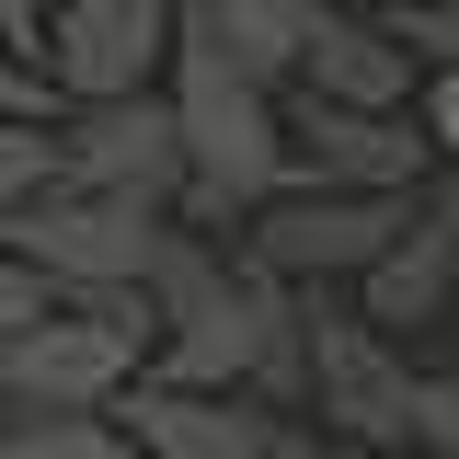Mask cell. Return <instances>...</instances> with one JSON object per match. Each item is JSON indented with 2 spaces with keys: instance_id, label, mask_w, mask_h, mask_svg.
Wrapping results in <instances>:
<instances>
[{
  "instance_id": "5",
  "label": "cell",
  "mask_w": 459,
  "mask_h": 459,
  "mask_svg": "<svg viewBox=\"0 0 459 459\" xmlns=\"http://www.w3.org/2000/svg\"><path fill=\"white\" fill-rule=\"evenodd\" d=\"M413 195H356V184H287L264 219L241 230V253L287 287H322V276H368L379 253L402 241Z\"/></svg>"
},
{
  "instance_id": "16",
  "label": "cell",
  "mask_w": 459,
  "mask_h": 459,
  "mask_svg": "<svg viewBox=\"0 0 459 459\" xmlns=\"http://www.w3.org/2000/svg\"><path fill=\"white\" fill-rule=\"evenodd\" d=\"M0 126H57V81L12 47H0Z\"/></svg>"
},
{
  "instance_id": "21",
  "label": "cell",
  "mask_w": 459,
  "mask_h": 459,
  "mask_svg": "<svg viewBox=\"0 0 459 459\" xmlns=\"http://www.w3.org/2000/svg\"><path fill=\"white\" fill-rule=\"evenodd\" d=\"M322 12H391V0H322Z\"/></svg>"
},
{
  "instance_id": "19",
  "label": "cell",
  "mask_w": 459,
  "mask_h": 459,
  "mask_svg": "<svg viewBox=\"0 0 459 459\" xmlns=\"http://www.w3.org/2000/svg\"><path fill=\"white\" fill-rule=\"evenodd\" d=\"M47 12H57V0H0V47L35 57V69H47Z\"/></svg>"
},
{
  "instance_id": "3",
  "label": "cell",
  "mask_w": 459,
  "mask_h": 459,
  "mask_svg": "<svg viewBox=\"0 0 459 459\" xmlns=\"http://www.w3.org/2000/svg\"><path fill=\"white\" fill-rule=\"evenodd\" d=\"M172 207H138V195H104V184H47L35 207H12L0 241L57 287V299H92V287H138L150 253H161Z\"/></svg>"
},
{
  "instance_id": "14",
  "label": "cell",
  "mask_w": 459,
  "mask_h": 459,
  "mask_svg": "<svg viewBox=\"0 0 459 459\" xmlns=\"http://www.w3.org/2000/svg\"><path fill=\"white\" fill-rule=\"evenodd\" d=\"M391 35L413 47V69H459V0H391Z\"/></svg>"
},
{
  "instance_id": "8",
  "label": "cell",
  "mask_w": 459,
  "mask_h": 459,
  "mask_svg": "<svg viewBox=\"0 0 459 459\" xmlns=\"http://www.w3.org/2000/svg\"><path fill=\"white\" fill-rule=\"evenodd\" d=\"M57 161H69V184L172 207V195H184V126H172V92L150 81V92H115V104H57Z\"/></svg>"
},
{
  "instance_id": "9",
  "label": "cell",
  "mask_w": 459,
  "mask_h": 459,
  "mask_svg": "<svg viewBox=\"0 0 459 459\" xmlns=\"http://www.w3.org/2000/svg\"><path fill=\"white\" fill-rule=\"evenodd\" d=\"M115 425L138 437V459H287L299 448L276 402H253V391H172V379H138V391L115 402Z\"/></svg>"
},
{
  "instance_id": "6",
  "label": "cell",
  "mask_w": 459,
  "mask_h": 459,
  "mask_svg": "<svg viewBox=\"0 0 459 459\" xmlns=\"http://www.w3.org/2000/svg\"><path fill=\"white\" fill-rule=\"evenodd\" d=\"M184 35V0H57L47 12V81L57 104H115V92H150L172 69Z\"/></svg>"
},
{
  "instance_id": "13",
  "label": "cell",
  "mask_w": 459,
  "mask_h": 459,
  "mask_svg": "<svg viewBox=\"0 0 459 459\" xmlns=\"http://www.w3.org/2000/svg\"><path fill=\"white\" fill-rule=\"evenodd\" d=\"M0 459H138L115 413H57V402H0Z\"/></svg>"
},
{
  "instance_id": "20",
  "label": "cell",
  "mask_w": 459,
  "mask_h": 459,
  "mask_svg": "<svg viewBox=\"0 0 459 459\" xmlns=\"http://www.w3.org/2000/svg\"><path fill=\"white\" fill-rule=\"evenodd\" d=\"M287 459H391V448H344V437H299Z\"/></svg>"
},
{
  "instance_id": "11",
  "label": "cell",
  "mask_w": 459,
  "mask_h": 459,
  "mask_svg": "<svg viewBox=\"0 0 459 459\" xmlns=\"http://www.w3.org/2000/svg\"><path fill=\"white\" fill-rule=\"evenodd\" d=\"M287 92L402 115V104H413V47L391 35V12H322V23H310V47H299V81H287Z\"/></svg>"
},
{
  "instance_id": "18",
  "label": "cell",
  "mask_w": 459,
  "mask_h": 459,
  "mask_svg": "<svg viewBox=\"0 0 459 459\" xmlns=\"http://www.w3.org/2000/svg\"><path fill=\"white\" fill-rule=\"evenodd\" d=\"M425 138H437V161L459 172V69H425Z\"/></svg>"
},
{
  "instance_id": "17",
  "label": "cell",
  "mask_w": 459,
  "mask_h": 459,
  "mask_svg": "<svg viewBox=\"0 0 459 459\" xmlns=\"http://www.w3.org/2000/svg\"><path fill=\"white\" fill-rule=\"evenodd\" d=\"M413 448L459 459V379H413Z\"/></svg>"
},
{
  "instance_id": "10",
  "label": "cell",
  "mask_w": 459,
  "mask_h": 459,
  "mask_svg": "<svg viewBox=\"0 0 459 459\" xmlns=\"http://www.w3.org/2000/svg\"><path fill=\"white\" fill-rule=\"evenodd\" d=\"M448 299H459V195L425 184L413 219H402V241L356 276V310L402 344V333H425V322H448Z\"/></svg>"
},
{
  "instance_id": "4",
  "label": "cell",
  "mask_w": 459,
  "mask_h": 459,
  "mask_svg": "<svg viewBox=\"0 0 459 459\" xmlns=\"http://www.w3.org/2000/svg\"><path fill=\"white\" fill-rule=\"evenodd\" d=\"M413 356H402L368 310H322L310 299V413L344 448H413Z\"/></svg>"
},
{
  "instance_id": "7",
  "label": "cell",
  "mask_w": 459,
  "mask_h": 459,
  "mask_svg": "<svg viewBox=\"0 0 459 459\" xmlns=\"http://www.w3.org/2000/svg\"><path fill=\"white\" fill-rule=\"evenodd\" d=\"M287 150H299V184H356V195H425L437 184L425 115H368V104L287 92Z\"/></svg>"
},
{
  "instance_id": "15",
  "label": "cell",
  "mask_w": 459,
  "mask_h": 459,
  "mask_svg": "<svg viewBox=\"0 0 459 459\" xmlns=\"http://www.w3.org/2000/svg\"><path fill=\"white\" fill-rule=\"evenodd\" d=\"M57 310V287L35 276V264H23V253H12V241H0V344L12 333H35V322H47Z\"/></svg>"
},
{
  "instance_id": "2",
  "label": "cell",
  "mask_w": 459,
  "mask_h": 459,
  "mask_svg": "<svg viewBox=\"0 0 459 459\" xmlns=\"http://www.w3.org/2000/svg\"><path fill=\"white\" fill-rule=\"evenodd\" d=\"M161 92H172V126H184V195H172V219L207 230V241L253 230L287 184H299L276 81H253V69H241L230 47H207V35H172Z\"/></svg>"
},
{
  "instance_id": "1",
  "label": "cell",
  "mask_w": 459,
  "mask_h": 459,
  "mask_svg": "<svg viewBox=\"0 0 459 459\" xmlns=\"http://www.w3.org/2000/svg\"><path fill=\"white\" fill-rule=\"evenodd\" d=\"M150 310H161V344H150V379L172 391H253L299 413L310 402V287L264 276L241 241H207V230H161L150 253Z\"/></svg>"
},
{
  "instance_id": "12",
  "label": "cell",
  "mask_w": 459,
  "mask_h": 459,
  "mask_svg": "<svg viewBox=\"0 0 459 459\" xmlns=\"http://www.w3.org/2000/svg\"><path fill=\"white\" fill-rule=\"evenodd\" d=\"M310 23H322V0H184V35H207L230 47L253 81H299V47H310Z\"/></svg>"
}]
</instances>
